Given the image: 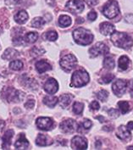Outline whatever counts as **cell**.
Returning a JSON list of instances; mask_svg holds the SVG:
<instances>
[{
	"instance_id": "25",
	"label": "cell",
	"mask_w": 133,
	"mask_h": 150,
	"mask_svg": "<svg viewBox=\"0 0 133 150\" xmlns=\"http://www.w3.org/2000/svg\"><path fill=\"white\" fill-rule=\"evenodd\" d=\"M59 25L61 27H67L71 25V18L68 16H61L59 19Z\"/></svg>"
},
{
	"instance_id": "27",
	"label": "cell",
	"mask_w": 133,
	"mask_h": 150,
	"mask_svg": "<svg viewBox=\"0 0 133 150\" xmlns=\"http://www.w3.org/2000/svg\"><path fill=\"white\" fill-rule=\"evenodd\" d=\"M103 66L107 70H112L115 67V60L111 56H108L103 60Z\"/></svg>"
},
{
	"instance_id": "28",
	"label": "cell",
	"mask_w": 133,
	"mask_h": 150,
	"mask_svg": "<svg viewBox=\"0 0 133 150\" xmlns=\"http://www.w3.org/2000/svg\"><path fill=\"white\" fill-rule=\"evenodd\" d=\"M38 38V34L37 32H28L25 36V41L28 43H33Z\"/></svg>"
},
{
	"instance_id": "9",
	"label": "cell",
	"mask_w": 133,
	"mask_h": 150,
	"mask_svg": "<svg viewBox=\"0 0 133 150\" xmlns=\"http://www.w3.org/2000/svg\"><path fill=\"white\" fill-rule=\"evenodd\" d=\"M127 85H128V83L125 80H117L114 82V84L112 86V90L115 94L120 97V96H122L125 93Z\"/></svg>"
},
{
	"instance_id": "40",
	"label": "cell",
	"mask_w": 133,
	"mask_h": 150,
	"mask_svg": "<svg viewBox=\"0 0 133 150\" xmlns=\"http://www.w3.org/2000/svg\"><path fill=\"white\" fill-rule=\"evenodd\" d=\"M20 2H21V0H5L6 4H7V5H9V6L16 5V4H18Z\"/></svg>"
},
{
	"instance_id": "13",
	"label": "cell",
	"mask_w": 133,
	"mask_h": 150,
	"mask_svg": "<svg viewBox=\"0 0 133 150\" xmlns=\"http://www.w3.org/2000/svg\"><path fill=\"white\" fill-rule=\"evenodd\" d=\"M7 99L9 102H20L21 99H23L24 95L20 91L16 89H8V92L6 93Z\"/></svg>"
},
{
	"instance_id": "39",
	"label": "cell",
	"mask_w": 133,
	"mask_h": 150,
	"mask_svg": "<svg viewBox=\"0 0 133 150\" xmlns=\"http://www.w3.org/2000/svg\"><path fill=\"white\" fill-rule=\"evenodd\" d=\"M98 17V15L95 11H90L87 15V19L90 21H94Z\"/></svg>"
},
{
	"instance_id": "37",
	"label": "cell",
	"mask_w": 133,
	"mask_h": 150,
	"mask_svg": "<svg viewBox=\"0 0 133 150\" xmlns=\"http://www.w3.org/2000/svg\"><path fill=\"white\" fill-rule=\"evenodd\" d=\"M81 126L83 127L84 129H86V130H89L92 127V126H93V123H92V121L90 120L86 119V120H84L82 121V123L81 124Z\"/></svg>"
},
{
	"instance_id": "24",
	"label": "cell",
	"mask_w": 133,
	"mask_h": 150,
	"mask_svg": "<svg viewBox=\"0 0 133 150\" xmlns=\"http://www.w3.org/2000/svg\"><path fill=\"white\" fill-rule=\"evenodd\" d=\"M59 101L57 97H54V96H46L43 98V103H45L47 106L49 108H54L55 105L57 104Z\"/></svg>"
},
{
	"instance_id": "31",
	"label": "cell",
	"mask_w": 133,
	"mask_h": 150,
	"mask_svg": "<svg viewBox=\"0 0 133 150\" xmlns=\"http://www.w3.org/2000/svg\"><path fill=\"white\" fill-rule=\"evenodd\" d=\"M23 63L21 60H14L9 64V68L13 71H20L23 68Z\"/></svg>"
},
{
	"instance_id": "4",
	"label": "cell",
	"mask_w": 133,
	"mask_h": 150,
	"mask_svg": "<svg viewBox=\"0 0 133 150\" xmlns=\"http://www.w3.org/2000/svg\"><path fill=\"white\" fill-rule=\"evenodd\" d=\"M120 8L115 0H109L103 8V14L109 19H114L119 15Z\"/></svg>"
},
{
	"instance_id": "42",
	"label": "cell",
	"mask_w": 133,
	"mask_h": 150,
	"mask_svg": "<svg viewBox=\"0 0 133 150\" xmlns=\"http://www.w3.org/2000/svg\"><path fill=\"white\" fill-rule=\"evenodd\" d=\"M34 104H35V102H34V100H28V102L25 104V108H27V109H31V108H33L34 107Z\"/></svg>"
},
{
	"instance_id": "32",
	"label": "cell",
	"mask_w": 133,
	"mask_h": 150,
	"mask_svg": "<svg viewBox=\"0 0 133 150\" xmlns=\"http://www.w3.org/2000/svg\"><path fill=\"white\" fill-rule=\"evenodd\" d=\"M108 97H109V93L105 90H101V91L97 93V98L102 102H105L107 100Z\"/></svg>"
},
{
	"instance_id": "29",
	"label": "cell",
	"mask_w": 133,
	"mask_h": 150,
	"mask_svg": "<svg viewBox=\"0 0 133 150\" xmlns=\"http://www.w3.org/2000/svg\"><path fill=\"white\" fill-rule=\"evenodd\" d=\"M84 109V104L80 102H76L73 104V112L75 115H81L82 114V111Z\"/></svg>"
},
{
	"instance_id": "49",
	"label": "cell",
	"mask_w": 133,
	"mask_h": 150,
	"mask_svg": "<svg viewBox=\"0 0 133 150\" xmlns=\"http://www.w3.org/2000/svg\"><path fill=\"white\" fill-rule=\"evenodd\" d=\"M127 149H128V150L133 149V147H128V148H127Z\"/></svg>"
},
{
	"instance_id": "30",
	"label": "cell",
	"mask_w": 133,
	"mask_h": 150,
	"mask_svg": "<svg viewBox=\"0 0 133 150\" xmlns=\"http://www.w3.org/2000/svg\"><path fill=\"white\" fill-rule=\"evenodd\" d=\"M45 24V21L42 17H36L32 20L31 21V25L35 28H40Z\"/></svg>"
},
{
	"instance_id": "8",
	"label": "cell",
	"mask_w": 133,
	"mask_h": 150,
	"mask_svg": "<svg viewBox=\"0 0 133 150\" xmlns=\"http://www.w3.org/2000/svg\"><path fill=\"white\" fill-rule=\"evenodd\" d=\"M59 128L64 133H72L77 129V123L72 119H68L60 123Z\"/></svg>"
},
{
	"instance_id": "35",
	"label": "cell",
	"mask_w": 133,
	"mask_h": 150,
	"mask_svg": "<svg viewBox=\"0 0 133 150\" xmlns=\"http://www.w3.org/2000/svg\"><path fill=\"white\" fill-rule=\"evenodd\" d=\"M44 52H45V50H44L43 48H42V47H35L32 48L31 54L33 57H37V56L43 54Z\"/></svg>"
},
{
	"instance_id": "36",
	"label": "cell",
	"mask_w": 133,
	"mask_h": 150,
	"mask_svg": "<svg viewBox=\"0 0 133 150\" xmlns=\"http://www.w3.org/2000/svg\"><path fill=\"white\" fill-rule=\"evenodd\" d=\"M108 115H110V117L113 119H115L118 118L119 116H120V112L117 110H115V109H110L108 110Z\"/></svg>"
},
{
	"instance_id": "33",
	"label": "cell",
	"mask_w": 133,
	"mask_h": 150,
	"mask_svg": "<svg viewBox=\"0 0 133 150\" xmlns=\"http://www.w3.org/2000/svg\"><path fill=\"white\" fill-rule=\"evenodd\" d=\"M115 78V75L111 74V73H107V74H104L101 78L103 83H105V84H108L111 82Z\"/></svg>"
},
{
	"instance_id": "38",
	"label": "cell",
	"mask_w": 133,
	"mask_h": 150,
	"mask_svg": "<svg viewBox=\"0 0 133 150\" xmlns=\"http://www.w3.org/2000/svg\"><path fill=\"white\" fill-rule=\"evenodd\" d=\"M89 108H90V110L92 111H97L99 110L100 105H99V103L98 101H93L92 103H90Z\"/></svg>"
},
{
	"instance_id": "20",
	"label": "cell",
	"mask_w": 133,
	"mask_h": 150,
	"mask_svg": "<svg viewBox=\"0 0 133 150\" xmlns=\"http://www.w3.org/2000/svg\"><path fill=\"white\" fill-rule=\"evenodd\" d=\"M29 18V16L28 14L26 13V11L25 10H20L19 12L16 13V15L15 16V21L18 24H24L27 21Z\"/></svg>"
},
{
	"instance_id": "5",
	"label": "cell",
	"mask_w": 133,
	"mask_h": 150,
	"mask_svg": "<svg viewBox=\"0 0 133 150\" xmlns=\"http://www.w3.org/2000/svg\"><path fill=\"white\" fill-rule=\"evenodd\" d=\"M77 63L76 58L73 54H66L59 61V64L63 70L66 72H70L75 68L76 64Z\"/></svg>"
},
{
	"instance_id": "23",
	"label": "cell",
	"mask_w": 133,
	"mask_h": 150,
	"mask_svg": "<svg viewBox=\"0 0 133 150\" xmlns=\"http://www.w3.org/2000/svg\"><path fill=\"white\" fill-rule=\"evenodd\" d=\"M73 98V96L71 94H63L59 98V104L62 108H66Z\"/></svg>"
},
{
	"instance_id": "11",
	"label": "cell",
	"mask_w": 133,
	"mask_h": 150,
	"mask_svg": "<svg viewBox=\"0 0 133 150\" xmlns=\"http://www.w3.org/2000/svg\"><path fill=\"white\" fill-rule=\"evenodd\" d=\"M71 148L73 149H87V142L84 137H80V136H76L72 138Z\"/></svg>"
},
{
	"instance_id": "1",
	"label": "cell",
	"mask_w": 133,
	"mask_h": 150,
	"mask_svg": "<svg viewBox=\"0 0 133 150\" xmlns=\"http://www.w3.org/2000/svg\"><path fill=\"white\" fill-rule=\"evenodd\" d=\"M111 41L115 46L124 49H129L132 47V38L124 32H114L111 34Z\"/></svg>"
},
{
	"instance_id": "45",
	"label": "cell",
	"mask_w": 133,
	"mask_h": 150,
	"mask_svg": "<svg viewBox=\"0 0 133 150\" xmlns=\"http://www.w3.org/2000/svg\"><path fill=\"white\" fill-rule=\"evenodd\" d=\"M96 119H98V120H100V122H104L105 121V119L103 117L102 115H99V116H97Z\"/></svg>"
},
{
	"instance_id": "2",
	"label": "cell",
	"mask_w": 133,
	"mask_h": 150,
	"mask_svg": "<svg viewBox=\"0 0 133 150\" xmlns=\"http://www.w3.org/2000/svg\"><path fill=\"white\" fill-rule=\"evenodd\" d=\"M73 38L79 45L86 46L92 43L93 40V35L91 33L90 31L86 30L85 28L80 27L73 32Z\"/></svg>"
},
{
	"instance_id": "18",
	"label": "cell",
	"mask_w": 133,
	"mask_h": 150,
	"mask_svg": "<svg viewBox=\"0 0 133 150\" xmlns=\"http://www.w3.org/2000/svg\"><path fill=\"white\" fill-rule=\"evenodd\" d=\"M36 69L39 74H42L52 69L51 64L47 63L46 60H39L36 63Z\"/></svg>"
},
{
	"instance_id": "48",
	"label": "cell",
	"mask_w": 133,
	"mask_h": 150,
	"mask_svg": "<svg viewBox=\"0 0 133 150\" xmlns=\"http://www.w3.org/2000/svg\"><path fill=\"white\" fill-rule=\"evenodd\" d=\"M82 22H83V21H82L81 18H78L77 19V23H82Z\"/></svg>"
},
{
	"instance_id": "7",
	"label": "cell",
	"mask_w": 133,
	"mask_h": 150,
	"mask_svg": "<svg viewBox=\"0 0 133 150\" xmlns=\"http://www.w3.org/2000/svg\"><path fill=\"white\" fill-rule=\"evenodd\" d=\"M109 52V47L105 45L103 42H98L94 45L93 47H91L89 50V54L91 57H98L99 55L106 54Z\"/></svg>"
},
{
	"instance_id": "22",
	"label": "cell",
	"mask_w": 133,
	"mask_h": 150,
	"mask_svg": "<svg viewBox=\"0 0 133 150\" xmlns=\"http://www.w3.org/2000/svg\"><path fill=\"white\" fill-rule=\"evenodd\" d=\"M19 55V53L14 48H7L5 50V52L4 53V54L2 56V58L4 59H15L16 57Z\"/></svg>"
},
{
	"instance_id": "41",
	"label": "cell",
	"mask_w": 133,
	"mask_h": 150,
	"mask_svg": "<svg viewBox=\"0 0 133 150\" xmlns=\"http://www.w3.org/2000/svg\"><path fill=\"white\" fill-rule=\"evenodd\" d=\"M86 4L89 6V7H93L98 4V0H86Z\"/></svg>"
},
{
	"instance_id": "6",
	"label": "cell",
	"mask_w": 133,
	"mask_h": 150,
	"mask_svg": "<svg viewBox=\"0 0 133 150\" xmlns=\"http://www.w3.org/2000/svg\"><path fill=\"white\" fill-rule=\"evenodd\" d=\"M66 8L72 14H80L84 9V2L82 0H69L66 3Z\"/></svg>"
},
{
	"instance_id": "26",
	"label": "cell",
	"mask_w": 133,
	"mask_h": 150,
	"mask_svg": "<svg viewBox=\"0 0 133 150\" xmlns=\"http://www.w3.org/2000/svg\"><path fill=\"white\" fill-rule=\"evenodd\" d=\"M118 106H119L120 110L122 115H125V114L128 113L129 111L131 110L130 104H129L128 102H126V101H120L118 103Z\"/></svg>"
},
{
	"instance_id": "15",
	"label": "cell",
	"mask_w": 133,
	"mask_h": 150,
	"mask_svg": "<svg viewBox=\"0 0 133 150\" xmlns=\"http://www.w3.org/2000/svg\"><path fill=\"white\" fill-rule=\"evenodd\" d=\"M14 136V131L12 129L8 130L4 135L3 136V144H2V148L3 149H8L11 144V140L13 138Z\"/></svg>"
},
{
	"instance_id": "17",
	"label": "cell",
	"mask_w": 133,
	"mask_h": 150,
	"mask_svg": "<svg viewBox=\"0 0 133 150\" xmlns=\"http://www.w3.org/2000/svg\"><path fill=\"white\" fill-rule=\"evenodd\" d=\"M99 29H100L101 33H102L103 35H104V36L111 35L113 32L115 31V26L111 23H109V22H103L100 25V26H99Z\"/></svg>"
},
{
	"instance_id": "19",
	"label": "cell",
	"mask_w": 133,
	"mask_h": 150,
	"mask_svg": "<svg viewBox=\"0 0 133 150\" xmlns=\"http://www.w3.org/2000/svg\"><path fill=\"white\" fill-rule=\"evenodd\" d=\"M29 147V142L25 137L24 134H21L20 137L15 143V148L16 149H27Z\"/></svg>"
},
{
	"instance_id": "14",
	"label": "cell",
	"mask_w": 133,
	"mask_h": 150,
	"mask_svg": "<svg viewBox=\"0 0 133 150\" xmlns=\"http://www.w3.org/2000/svg\"><path fill=\"white\" fill-rule=\"evenodd\" d=\"M116 135H117L118 137L122 141H129L132 137V134H131L129 129L125 126H120L118 128Z\"/></svg>"
},
{
	"instance_id": "44",
	"label": "cell",
	"mask_w": 133,
	"mask_h": 150,
	"mask_svg": "<svg viewBox=\"0 0 133 150\" xmlns=\"http://www.w3.org/2000/svg\"><path fill=\"white\" fill-rule=\"evenodd\" d=\"M130 94H131L132 98H133V81H132V83H131V87H130Z\"/></svg>"
},
{
	"instance_id": "21",
	"label": "cell",
	"mask_w": 133,
	"mask_h": 150,
	"mask_svg": "<svg viewBox=\"0 0 133 150\" xmlns=\"http://www.w3.org/2000/svg\"><path fill=\"white\" fill-rule=\"evenodd\" d=\"M131 65V61L127 56L123 55L119 59V69L120 71H126Z\"/></svg>"
},
{
	"instance_id": "46",
	"label": "cell",
	"mask_w": 133,
	"mask_h": 150,
	"mask_svg": "<svg viewBox=\"0 0 133 150\" xmlns=\"http://www.w3.org/2000/svg\"><path fill=\"white\" fill-rule=\"evenodd\" d=\"M4 127V122L3 121V120H0V130L1 129H3V127Z\"/></svg>"
},
{
	"instance_id": "16",
	"label": "cell",
	"mask_w": 133,
	"mask_h": 150,
	"mask_svg": "<svg viewBox=\"0 0 133 150\" xmlns=\"http://www.w3.org/2000/svg\"><path fill=\"white\" fill-rule=\"evenodd\" d=\"M52 143H53L52 139L47 135L38 134L37 139H36V144L38 146H41V147L48 146V145H51Z\"/></svg>"
},
{
	"instance_id": "47",
	"label": "cell",
	"mask_w": 133,
	"mask_h": 150,
	"mask_svg": "<svg viewBox=\"0 0 133 150\" xmlns=\"http://www.w3.org/2000/svg\"><path fill=\"white\" fill-rule=\"evenodd\" d=\"M99 146H101V142L99 141H97V142H96V149H98Z\"/></svg>"
},
{
	"instance_id": "12",
	"label": "cell",
	"mask_w": 133,
	"mask_h": 150,
	"mask_svg": "<svg viewBox=\"0 0 133 150\" xmlns=\"http://www.w3.org/2000/svg\"><path fill=\"white\" fill-rule=\"evenodd\" d=\"M44 90L48 94H54L59 90V84L54 78H49L44 84Z\"/></svg>"
},
{
	"instance_id": "3",
	"label": "cell",
	"mask_w": 133,
	"mask_h": 150,
	"mask_svg": "<svg viewBox=\"0 0 133 150\" xmlns=\"http://www.w3.org/2000/svg\"><path fill=\"white\" fill-rule=\"evenodd\" d=\"M89 75L84 70L75 71L71 77V86L74 87H81L89 82Z\"/></svg>"
},
{
	"instance_id": "10",
	"label": "cell",
	"mask_w": 133,
	"mask_h": 150,
	"mask_svg": "<svg viewBox=\"0 0 133 150\" xmlns=\"http://www.w3.org/2000/svg\"><path fill=\"white\" fill-rule=\"evenodd\" d=\"M36 125L38 129L42 131H49L54 127V121L48 117H39L37 119Z\"/></svg>"
},
{
	"instance_id": "34",
	"label": "cell",
	"mask_w": 133,
	"mask_h": 150,
	"mask_svg": "<svg viewBox=\"0 0 133 150\" xmlns=\"http://www.w3.org/2000/svg\"><path fill=\"white\" fill-rule=\"evenodd\" d=\"M45 38L48 41H51V42H54L55 40L58 38V34L57 32L54 31H50V32H47L45 34Z\"/></svg>"
},
{
	"instance_id": "43",
	"label": "cell",
	"mask_w": 133,
	"mask_h": 150,
	"mask_svg": "<svg viewBox=\"0 0 133 150\" xmlns=\"http://www.w3.org/2000/svg\"><path fill=\"white\" fill-rule=\"evenodd\" d=\"M127 128L129 130H133V121H130L128 124H127Z\"/></svg>"
}]
</instances>
